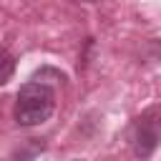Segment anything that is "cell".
Instances as JSON below:
<instances>
[{
  "mask_svg": "<svg viewBox=\"0 0 161 161\" xmlns=\"http://www.w3.org/2000/svg\"><path fill=\"white\" fill-rule=\"evenodd\" d=\"M55 111V91L48 83L30 80L18 91L15 98V121L20 126L45 123Z\"/></svg>",
  "mask_w": 161,
  "mask_h": 161,
  "instance_id": "6da1fadb",
  "label": "cell"
},
{
  "mask_svg": "<svg viewBox=\"0 0 161 161\" xmlns=\"http://www.w3.org/2000/svg\"><path fill=\"white\" fill-rule=\"evenodd\" d=\"M131 143H133V151H136L138 158H148L153 153V148L158 143V128H156V121H153V111H148L146 116L133 121Z\"/></svg>",
  "mask_w": 161,
  "mask_h": 161,
  "instance_id": "7a4b0ae2",
  "label": "cell"
},
{
  "mask_svg": "<svg viewBox=\"0 0 161 161\" xmlns=\"http://www.w3.org/2000/svg\"><path fill=\"white\" fill-rule=\"evenodd\" d=\"M13 70H15V60L10 53H5L0 48V86H5L10 78H13Z\"/></svg>",
  "mask_w": 161,
  "mask_h": 161,
  "instance_id": "3957f363",
  "label": "cell"
},
{
  "mask_svg": "<svg viewBox=\"0 0 161 161\" xmlns=\"http://www.w3.org/2000/svg\"><path fill=\"white\" fill-rule=\"evenodd\" d=\"M88 3H93V0H88Z\"/></svg>",
  "mask_w": 161,
  "mask_h": 161,
  "instance_id": "277c9868",
  "label": "cell"
}]
</instances>
